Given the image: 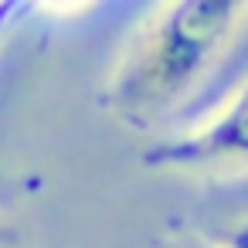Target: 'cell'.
<instances>
[{
  "instance_id": "obj_2",
  "label": "cell",
  "mask_w": 248,
  "mask_h": 248,
  "mask_svg": "<svg viewBox=\"0 0 248 248\" xmlns=\"http://www.w3.org/2000/svg\"><path fill=\"white\" fill-rule=\"evenodd\" d=\"M146 167L173 173L248 170V75L194 126L153 140Z\"/></svg>"
},
{
  "instance_id": "obj_6",
  "label": "cell",
  "mask_w": 248,
  "mask_h": 248,
  "mask_svg": "<svg viewBox=\"0 0 248 248\" xmlns=\"http://www.w3.org/2000/svg\"><path fill=\"white\" fill-rule=\"evenodd\" d=\"M184 248H224V245H217V241H190Z\"/></svg>"
},
{
  "instance_id": "obj_4",
  "label": "cell",
  "mask_w": 248,
  "mask_h": 248,
  "mask_svg": "<svg viewBox=\"0 0 248 248\" xmlns=\"http://www.w3.org/2000/svg\"><path fill=\"white\" fill-rule=\"evenodd\" d=\"M24 11H28V7L17 4V0H4V4H0V38H4V34L14 28V21H17Z\"/></svg>"
},
{
  "instance_id": "obj_3",
  "label": "cell",
  "mask_w": 248,
  "mask_h": 248,
  "mask_svg": "<svg viewBox=\"0 0 248 248\" xmlns=\"http://www.w3.org/2000/svg\"><path fill=\"white\" fill-rule=\"evenodd\" d=\"M217 245H224V248H248V214H241V217L217 238Z\"/></svg>"
},
{
  "instance_id": "obj_1",
  "label": "cell",
  "mask_w": 248,
  "mask_h": 248,
  "mask_svg": "<svg viewBox=\"0 0 248 248\" xmlns=\"http://www.w3.org/2000/svg\"><path fill=\"white\" fill-rule=\"evenodd\" d=\"M248 75V4L173 0L153 7L119 51L102 106L160 140L204 119Z\"/></svg>"
},
{
  "instance_id": "obj_5",
  "label": "cell",
  "mask_w": 248,
  "mask_h": 248,
  "mask_svg": "<svg viewBox=\"0 0 248 248\" xmlns=\"http://www.w3.org/2000/svg\"><path fill=\"white\" fill-rule=\"evenodd\" d=\"M17 245H21L17 228H14L7 217H0V248H17Z\"/></svg>"
}]
</instances>
